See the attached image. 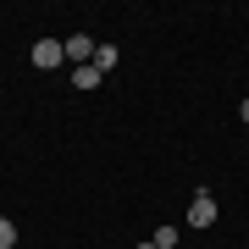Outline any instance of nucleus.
Wrapping results in <instances>:
<instances>
[{"instance_id": "obj_1", "label": "nucleus", "mask_w": 249, "mask_h": 249, "mask_svg": "<svg viewBox=\"0 0 249 249\" xmlns=\"http://www.w3.org/2000/svg\"><path fill=\"white\" fill-rule=\"evenodd\" d=\"M188 227H194V232H205V227H216V199L205 194V188H199L194 199H188Z\"/></svg>"}, {"instance_id": "obj_2", "label": "nucleus", "mask_w": 249, "mask_h": 249, "mask_svg": "<svg viewBox=\"0 0 249 249\" xmlns=\"http://www.w3.org/2000/svg\"><path fill=\"white\" fill-rule=\"evenodd\" d=\"M67 61V45H61V39H39V45H34V67L39 72H50V67H61Z\"/></svg>"}, {"instance_id": "obj_3", "label": "nucleus", "mask_w": 249, "mask_h": 249, "mask_svg": "<svg viewBox=\"0 0 249 249\" xmlns=\"http://www.w3.org/2000/svg\"><path fill=\"white\" fill-rule=\"evenodd\" d=\"M61 45H67V61H72V67H89V61H94V50H100L89 34H72V39H61Z\"/></svg>"}, {"instance_id": "obj_4", "label": "nucleus", "mask_w": 249, "mask_h": 249, "mask_svg": "<svg viewBox=\"0 0 249 249\" xmlns=\"http://www.w3.org/2000/svg\"><path fill=\"white\" fill-rule=\"evenodd\" d=\"M100 78H106V72H100L94 61L89 67H72V83H78V89H100Z\"/></svg>"}, {"instance_id": "obj_5", "label": "nucleus", "mask_w": 249, "mask_h": 249, "mask_svg": "<svg viewBox=\"0 0 249 249\" xmlns=\"http://www.w3.org/2000/svg\"><path fill=\"white\" fill-rule=\"evenodd\" d=\"M94 67H100V72H116V45H100V50H94Z\"/></svg>"}, {"instance_id": "obj_6", "label": "nucleus", "mask_w": 249, "mask_h": 249, "mask_svg": "<svg viewBox=\"0 0 249 249\" xmlns=\"http://www.w3.org/2000/svg\"><path fill=\"white\" fill-rule=\"evenodd\" d=\"M178 238H183V232H178V227H160V232H155V238H150V244H155V249H178Z\"/></svg>"}, {"instance_id": "obj_7", "label": "nucleus", "mask_w": 249, "mask_h": 249, "mask_svg": "<svg viewBox=\"0 0 249 249\" xmlns=\"http://www.w3.org/2000/svg\"><path fill=\"white\" fill-rule=\"evenodd\" d=\"M11 244H17V227H11L6 216H0V249H11Z\"/></svg>"}, {"instance_id": "obj_8", "label": "nucleus", "mask_w": 249, "mask_h": 249, "mask_svg": "<svg viewBox=\"0 0 249 249\" xmlns=\"http://www.w3.org/2000/svg\"><path fill=\"white\" fill-rule=\"evenodd\" d=\"M238 116H244V127H249V100H244V106H238Z\"/></svg>"}, {"instance_id": "obj_9", "label": "nucleus", "mask_w": 249, "mask_h": 249, "mask_svg": "<svg viewBox=\"0 0 249 249\" xmlns=\"http://www.w3.org/2000/svg\"><path fill=\"white\" fill-rule=\"evenodd\" d=\"M133 249H155V244H150V238H144V244H133Z\"/></svg>"}]
</instances>
